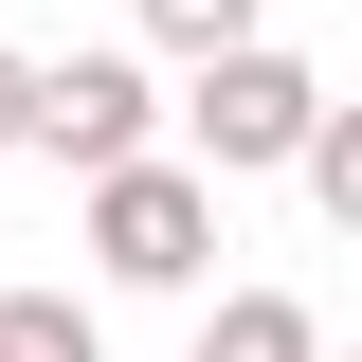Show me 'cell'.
<instances>
[{
	"mask_svg": "<svg viewBox=\"0 0 362 362\" xmlns=\"http://www.w3.org/2000/svg\"><path fill=\"white\" fill-rule=\"evenodd\" d=\"M254 18H272V0H145V54H181V73H199V54H235Z\"/></svg>",
	"mask_w": 362,
	"mask_h": 362,
	"instance_id": "6",
	"label": "cell"
},
{
	"mask_svg": "<svg viewBox=\"0 0 362 362\" xmlns=\"http://www.w3.org/2000/svg\"><path fill=\"white\" fill-rule=\"evenodd\" d=\"M90 272L109 290H199L218 272V181L163 163V145L145 163H90Z\"/></svg>",
	"mask_w": 362,
	"mask_h": 362,
	"instance_id": "1",
	"label": "cell"
},
{
	"mask_svg": "<svg viewBox=\"0 0 362 362\" xmlns=\"http://www.w3.org/2000/svg\"><path fill=\"white\" fill-rule=\"evenodd\" d=\"M18 109H37V54H0V163H18Z\"/></svg>",
	"mask_w": 362,
	"mask_h": 362,
	"instance_id": "8",
	"label": "cell"
},
{
	"mask_svg": "<svg viewBox=\"0 0 362 362\" xmlns=\"http://www.w3.org/2000/svg\"><path fill=\"white\" fill-rule=\"evenodd\" d=\"M145 127H163V90H145V54H37V109H18V145L37 163H145Z\"/></svg>",
	"mask_w": 362,
	"mask_h": 362,
	"instance_id": "3",
	"label": "cell"
},
{
	"mask_svg": "<svg viewBox=\"0 0 362 362\" xmlns=\"http://www.w3.org/2000/svg\"><path fill=\"white\" fill-rule=\"evenodd\" d=\"M0 362H109V326L73 290H0Z\"/></svg>",
	"mask_w": 362,
	"mask_h": 362,
	"instance_id": "5",
	"label": "cell"
},
{
	"mask_svg": "<svg viewBox=\"0 0 362 362\" xmlns=\"http://www.w3.org/2000/svg\"><path fill=\"white\" fill-rule=\"evenodd\" d=\"M290 163H308V199L362 235V109H308V145H290Z\"/></svg>",
	"mask_w": 362,
	"mask_h": 362,
	"instance_id": "7",
	"label": "cell"
},
{
	"mask_svg": "<svg viewBox=\"0 0 362 362\" xmlns=\"http://www.w3.org/2000/svg\"><path fill=\"white\" fill-rule=\"evenodd\" d=\"M199 362H326V326L290 308V290H218V308H199Z\"/></svg>",
	"mask_w": 362,
	"mask_h": 362,
	"instance_id": "4",
	"label": "cell"
},
{
	"mask_svg": "<svg viewBox=\"0 0 362 362\" xmlns=\"http://www.w3.org/2000/svg\"><path fill=\"white\" fill-rule=\"evenodd\" d=\"M308 109H326L308 54L235 37V54H199V90H181V163H199V181H272L290 145H308Z\"/></svg>",
	"mask_w": 362,
	"mask_h": 362,
	"instance_id": "2",
	"label": "cell"
}]
</instances>
